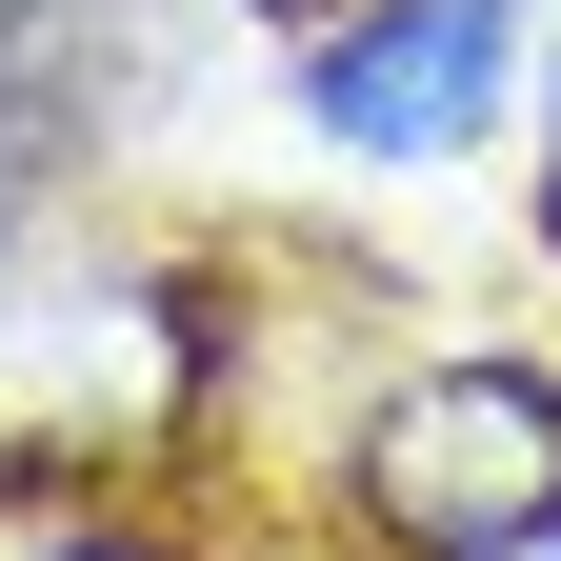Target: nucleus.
<instances>
[{
	"mask_svg": "<svg viewBox=\"0 0 561 561\" xmlns=\"http://www.w3.org/2000/svg\"><path fill=\"white\" fill-rule=\"evenodd\" d=\"M362 522L421 541V561H481V541L561 522V381H522V362L401 381V401L362 421Z\"/></svg>",
	"mask_w": 561,
	"mask_h": 561,
	"instance_id": "1",
	"label": "nucleus"
},
{
	"mask_svg": "<svg viewBox=\"0 0 561 561\" xmlns=\"http://www.w3.org/2000/svg\"><path fill=\"white\" fill-rule=\"evenodd\" d=\"M321 140H362V161H461L481 121H502V0H381V21H341L301 60Z\"/></svg>",
	"mask_w": 561,
	"mask_h": 561,
	"instance_id": "2",
	"label": "nucleus"
},
{
	"mask_svg": "<svg viewBox=\"0 0 561 561\" xmlns=\"http://www.w3.org/2000/svg\"><path fill=\"white\" fill-rule=\"evenodd\" d=\"M481 561H561V522H522V541H481Z\"/></svg>",
	"mask_w": 561,
	"mask_h": 561,
	"instance_id": "3",
	"label": "nucleus"
},
{
	"mask_svg": "<svg viewBox=\"0 0 561 561\" xmlns=\"http://www.w3.org/2000/svg\"><path fill=\"white\" fill-rule=\"evenodd\" d=\"M541 201H561V140H541Z\"/></svg>",
	"mask_w": 561,
	"mask_h": 561,
	"instance_id": "4",
	"label": "nucleus"
},
{
	"mask_svg": "<svg viewBox=\"0 0 561 561\" xmlns=\"http://www.w3.org/2000/svg\"><path fill=\"white\" fill-rule=\"evenodd\" d=\"M261 21H301V0H261Z\"/></svg>",
	"mask_w": 561,
	"mask_h": 561,
	"instance_id": "5",
	"label": "nucleus"
}]
</instances>
